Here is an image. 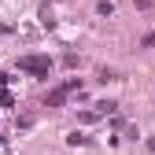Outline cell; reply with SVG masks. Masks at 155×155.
Instances as JSON below:
<instances>
[{"instance_id":"1","label":"cell","mask_w":155,"mask_h":155,"mask_svg":"<svg viewBox=\"0 0 155 155\" xmlns=\"http://www.w3.org/2000/svg\"><path fill=\"white\" fill-rule=\"evenodd\" d=\"M22 70H30V74H41V78H48V59L45 55H26L22 63H18Z\"/></svg>"},{"instance_id":"2","label":"cell","mask_w":155,"mask_h":155,"mask_svg":"<svg viewBox=\"0 0 155 155\" xmlns=\"http://www.w3.org/2000/svg\"><path fill=\"white\" fill-rule=\"evenodd\" d=\"M70 89H78V81H67V85H63V89H55V92H52V96H48V107H59V104H63V100H67V92H70Z\"/></svg>"},{"instance_id":"3","label":"cell","mask_w":155,"mask_h":155,"mask_svg":"<svg viewBox=\"0 0 155 155\" xmlns=\"http://www.w3.org/2000/svg\"><path fill=\"white\" fill-rule=\"evenodd\" d=\"M148 151H155V137H151V140H148Z\"/></svg>"}]
</instances>
